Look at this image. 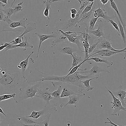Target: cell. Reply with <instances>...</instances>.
<instances>
[{"label": "cell", "instance_id": "obj_1", "mask_svg": "<svg viewBox=\"0 0 126 126\" xmlns=\"http://www.w3.org/2000/svg\"><path fill=\"white\" fill-rule=\"evenodd\" d=\"M34 72L36 73L35 75L38 76L34 79L28 81L30 83H35L39 81H53L61 82L74 85L80 88L81 90H83L84 86L80 81L90 78L88 76L82 75L77 71L75 73L70 75L64 76H58L54 75H49L43 72H41L37 69H35Z\"/></svg>", "mask_w": 126, "mask_h": 126}, {"label": "cell", "instance_id": "obj_2", "mask_svg": "<svg viewBox=\"0 0 126 126\" xmlns=\"http://www.w3.org/2000/svg\"><path fill=\"white\" fill-rule=\"evenodd\" d=\"M26 78L19 72H15L4 69L0 72V84L7 90L16 87L20 88L24 79Z\"/></svg>", "mask_w": 126, "mask_h": 126}, {"label": "cell", "instance_id": "obj_3", "mask_svg": "<svg viewBox=\"0 0 126 126\" xmlns=\"http://www.w3.org/2000/svg\"><path fill=\"white\" fill-rule=\"evenodd\" d=\"M29 82L28 79L26 78L19 88V92L16 94L14 100L16 104L26 100L35 97L39 90V87L42 84V81L35 82V84H31Z\"/></svg>", "mask_w": 126, "mask_h": 126}, {"label": "cell", "instance_id": "obj_4", "mask_svg": "<svg viewBox=\"0 0 126 126\" xmlns=\"http://www.w3.org/2000/svg\"><path fill=\"white\" fill-rule=\"evenodd\" d=\"M56 106L54 105L52 106L50 103H46L44 109L39 111H33L32 112L31 114L29 116H26L28 118H31L34 120H38L42 116L45 115L49 113H55L57 112Z\"/></svg>", "mask_w": 126, "mask_h": 126}, {"label": "cell", "instance_id": "obj_5", "mask_svg": "<svg viewBox=\"0 0 126 126\" xmlns=\"http://www.w3.org/2000/svg\"><path fill=\"white\" fill-rule=\"evenodd\" d=\"M105 87L111 95L113 99V101L111 102V109L113 110V112L111 115L114 116H119L120 114L121 111L122 110L125 111L126 112V108L123 106L121 101L116 97L113 94L112 92L108 89L107 87L105 86Z\"/></svg>", "mask_w": 126, "mask_h": 126}, {"label": "cell", "instance_id": "obj_6", "mask_svg": "<svg viewBox=\"0 0 126 126\" xmlns=\"http://www.w3.org/2000/svg\"><path fill=\"white\" fill-rule=\"evenodd\" d=\"M108 68H106L101 67L98 66V64H95L92 67L90 70H86V69H79V70H81V72H78L79 73H82L86 75L85 76L91 77L94 76L95 77H99V74L101 72L107 73L110 74V71Z\"/></svg>", "mask_w": 126, "mask_h": 126}, {"label": "cell", "instance_id": "obj_7", "mask_svg": "<svg viewBox=\"0 0 126 126\" xmlns=\"http://www.w3.org/2000/svg\"><path fill=\"white\" fill-rule=\"evenodd\" d=\"M37 24L35 22H31L27 24L26 28L24 29V31L17 37L15 38L13 40L11 41V44L13 45H17L23 41V36L28 33L34 31L36 30Z\"/></svg>", "mask_w": 126, "mask_h": 126}, {"label": "cell", "instance_id": "obj_8", "mask_svg": "<svg viewBox=\"0 0 126 126\" xmlns=\"http://www.w3.org/2000/svg\"><path fill=\"white\" fill-rule=\"evenodd\" d=\"M95 52L92 54L90 55L89 58L92 56H100L104 57H110L111 56L117 54H120L121 52H126V47L125 48L122 50L115 49V50H111V49H95Z\"/></svg>", "mask_w": 126, "mask_h": 126}, {"label": "cell", "instance_id": "obj_9", "mask_svg": "<svg viewBox=\"0 0 126 126\" xmlns=\"http://www.w3.org/2000/svg\"><path fill=\"white\" fill-rule=\"evenodd\" d=\"M100 43L97 46L96 49H116L112 47V43L111 41L110 34H109L107 37L104 36L100 38Z\"/></svg>", "mask_w": 126, "mask_h": 126}, {"label": "cell", "instance_id": "obj_10", "mask_svg": "<svg viewBox=\"0 0 126 126\" xmlns=\"http://www.w3.org/2000/svg\"><path fill=\"white\" fill-rule=\"evenodd\" d=\"M59 32H60L58 30H57V31H56V32H52L51 34L50 35L41 34L40 33H37V32H35V34L39 38V46H38V49L37 54V57H36L37 58H38V57H39L40 50L42 43L44 41L47 40H48V39L52 38H56L58 36L59 34Z\"/></svg>", "mask_w": 126, "mask_h": 126}, {"label": "cell", "instance_id": "obj_11", "mask_svg": "<svg viewBox=\"0 0 126 126\" xmlns=\"http://www.w3.org/2000/svg\"><path fill=\"white\" fill-rule=\"evenodd\" d=\"M24 38H25V40L22 41L21 43L19 44H17V45H13V44H9L4 49V51H7L8 50L16 49L17 48L25 49L24 51H26L27 49L28 48H33V47H34V46L32 44L29 43L28 42L27 37L26 36H25Z\"/></svg>", "mask_w": 126, "mask_h": 126}, {"label": "cell", "instance_id": "obj_12", "mask_svg": "<svg viewBox=\"0 0 126 126\" xmlns=\"http://www.w3.org/2000/svg\"><path fill=\"white\" fill-rule=\"evenodd\" d=\"M84 9L80 7L78 10V13L76 14V17L74 19L70 18L67 22L66 25V29L70 27H77L78 24L80 23L81 18V14Z\"/></svg>", "mask_w": 126, "mask_h": 126}, {"label": "cell", "instance_id": "obj_13", "mask_svg": "<svg viewBox=\"0 0 126 126\" xmlns=\"http://www.w3.org/2000/svg\"><path fill=\"white\" fill-rule=\"evenodd\" d=\"M93 17H98L103 18L106 22H109L110 19H112V17L108 16L107 12L104 9H101L100 4H98V7L97 9L93 10Z\"/></svg>", "mask_w": 126, "mask_h": 126}, {"label": "cell", "instance_id": "obj_14", "mask_svg": "<svg viewBox=\"0 0 126 126\" xmlns=\"http://www.w3.org/2000/svg\"><path fill=\"white\" fill-rule=\"evenodd\" d=\"M103 26V21L102 20H100L98 21L97 29L93 31H89V33L93 35L96 38L100 39L104 36Z\"/></svg>", "mask_w": 126, "mask_h": 126}, {"label": "cell", "instance_id": "obj_15", "mask_svg": "<svg viewBox=\"0 0 126 126\" xmlns=\"http://www.w3.org/2000/svg\"><path fill=\"white\" fill-rule=\"evenodd\" d=\"M28 18L27 17H24L21 18L18 21L12 22L9 25H7V26L10 29L8 32L12 31L14 29H16L19 27H22L24 29L26 27V23H27Z\"/></svg>", "mask_w": 126, "mask_h": 126}, {"label": "cell", "instance_id": "obj_16", "mask_svg": "<svg viewBox=\"0 0 126 126\" xmlns=\"http://www.w3.org/2000/svg\"><path fill=\"white\" fill-rule=\"evenodd\" d=\"M47 90V92H44L42 90L39 89L35 97L42 98L46 102V103H49L51 100L55 98L52 95L51 93L49 92L48 90Z\"/></svg>", "mask_w": 126, "mask_h": 126}, {"label": "cell", "instance_id": "obj_17", "mask_svg": "<svg viewBox=\"0 0 126 126\" xmlns=\"http://www.w3.org/2000/svg\"><path fill=\"white\" fill-rule=\"evenodd\" d=\"M113 94L118 98L121 101L122 104L124 107L126 106V92L125 90H124L122 89L121 86H120L118 87V89L116 91L112 92Z\"/></svg>", "mask_w": 126, "mask_h": 126}, {"label": "cell", "instance_id": "obj_18", "mask_svg": "<svg viewBox=\"0 0 126 126\" xmlns=\"http://www.w3.org/2000/svg\"><path fill=\"white\" fill-rule=\"evenodd\" d=\"M63 0H45L44 1L43 3L46 5V8L43 12L44 16L46 17H47L49 20H50L49 15L50 10L51 9V5L55 2Z\"/></svg>", "mask_w": 126, "mask_h": 126}, {"label": "cell", "instance_id": "obj_19", "mask_svg": "<svg viewBox=\"0 0 126 126\" xmlns=\"http://www.w3.org/2000/svg\"><path fill=\"white\" fill-rule=\"evenodd\" d=\"M84 96L82 95L74 94L69 97V100L67 103L65 104L64 106H66L67 105H74L75 108L77 109L78 105L80 103L81 99L83 96Z\"/></svg>", "mask_w": 126, "mask_h": 126}, {"label": "cell", "instance_id": "obj_20", "mask_svg": "<svg viewBox=\"0 0 126 126\" xmlns=\"http://www.w3.org/2000/svg\"><path fill=\"white\" fill-rule=\"evenodd\" d=\"M16 119L21 124L26 125H30L33 124H41V122H38L35 121L34 119L31 118H28L26 117L17 116Z\"/></svg>", "mask_w": 126, "mask_h": 126}, {"label": "cell", "instance_id": "obj_21", "mask_svg": "<svg viewBox=\"0 0 126 126\" xmlns=\"http://www.w3.org/2000/svg\"><path fill=\"white\" fill-rule=\"evenodd\" d=\"M110 1V5L112 8L115 11L117 15L118 16V18L120 19V21L121 22V24L123 25L124 28V31H125V34L126 35V22L124 19L122 17V15L121 14L120 12L118 10V7L116 3H115L114 0H109Z\"/></svg>", "mask_w": 126, "mask_h": 126}, {"label": "cell", "instance_id": "obj_22", "mask_svg": "<svg viewBox=\"0 0 126 126\" xmlns=\"http://www.w3.org/2000/svg\"><path fill=\"white\" fill-rule=\"evenodd\" d=\"M35 53V52L33 51L31 52V54L27 57L26 59L24 60L21 61L20 64L17 65V67L20 70L21 72L22 73H24L25 71L27 69L29 64V61L30 57L32 55Z\"/></svg>", "mask_w": 126, "mask_h": 126}, {"label": "cell", "instance_id": "obj_23", "mask_svg": "<svg viewBox=\"0 0 126 126\" xmlns=\"http://www.w3.org/2000/svg\"><path fill=\"white\" fill-rule=\"evenodd\" d=\"M74 94L82 95L84 96L85 95V94L75 92L73 90L70 89L68 87L63 86V91H62L60 98L67 97H69V96Z\"/></svg>", "mask_w": 126, "mask_h": 126}, {"label": "cell", "instance_id": "obj_24", "mask_svg": "<svg viewBox=\"0 0 126 126\" xmlns=\"http://www.w3.org/2000/svg\"><path fill=\"white\" fill-rule=\"evenodd\" d=\"M90 60L93 61L97 63H105L107 64V68L108 69H109L113 64V63L112 61H109L107 59H102L97 57H94L91 58H89L88 60H87V61Z\"/></svg>", "mask_w": 126, "mask_h": 126}, {"label": "cell", "instance_id": "obj_25", "mask_svg": "<svg viewBox=\"0 0 126 126\" xmlns=\"http://www.w3.org/2000/svg\"><path fill=\"white\" fill-rule=\"evenodd\" d=\"M114 17L117 21L118 24V26H119V29H120V35L121 36V38H122L123 42L124 44H126V34H125L124 28L123 25L121 24L119 18H118V17L117 16V15H115Z\"/></svg>", "mask_w": 126, "mask_h": 126}, {"label": "cell", "instance_id": "obj_26", "mask_svg": "<svg viewBox=\"0 0 126 126\" xmlns=\"http://www.w3.org/2000/svg\"><path fill=\"white\" fill-rule=\"evenodd\" d=\"M72 57L73 60L72 66L70 68L69 70L68 71V73H69L73 67L77 66L78 64H80V63L82 62V57L78 55L75 52H74L73 53V57Z\"/></svg>", "mask_w": 126, "mask_h": 126}, {"label": "cell", "instance_id": "obj_27", "mask_svg": "<svg viewBox=\"0 0 126 126\" xmlns=\"http://www.w3.org/2000/svg\"><path fill=\"white\" fill-rule=\"evenodd\" d=\"M98 78L99 77H95L94 78L90 79H85V80L81 81H80V82L83 84L84 89H86L87 92H89V91L93 90L95 88L94 87H91L90 86V81L92 80H94V79L97 80Z\"/></svg>", "mask_w": 126, "mask_h": 126}, {"label": "cell", "instance_id": "obj_28", "mask_svg": "<svg viewBox=\"0 0 126 126\" xmlns=\"http://www.w3.org/2000/svg\"><path fill=\"white\" fill-rule=\"evenodd\" d=\"M77 51H78L72 47H66L61 49L60 51V53L64 54L70 55L73 57V53L76 52H78Z\"/></svg>", "mask_w": 126, "mask_h": 126}, {"label": "cell", "instance_id": "obj_29", "mask_svg": "<svg viewBox=\"0 0 126 126\" xmlns=\"http://www.w3.org/2000/svg\"><path fill=\"white\" fill-rule=\"evenodd\" d=\"M99 18L98 17H94L93 16V17L91 18L90 20L89 27H88L89 31H93L94 30L95 24L97 21L98 19Z\"/></svg>", "mask_w": 126, "mask_h": 126}, {"label": "cell", "instance_id": "obj_30", "mask_svg": "<svg viewBox=\"0 0 126 126\" xmlns=\"http://www.w3.org/2000/svg\"><path fill=\"white\" fill-rule=\"evenodd\" d=\"M16 95V93H13L10 94H4L0 95V102L9 100L10 98H13L14 99L15 98Z\"/></svg>", "mask_w": 126, "mask_h": 126}, {"label": "cell", "instance_id": "obj_31", "mask_svg": "<svg viewBox=\"0 0 126 126\" xmlns=\"http://www.w3.org/2000/svg\"><path fill=\"white\" fill-rule=\"evenodd\" d=\"M63 90V87L62 85H59L58 86V89L56 91L52 93V95L55 98H60L61 95L62 93Z\"/></svg>", "mask_w": 126, "mask_h": 126}, {"label": "cell", "instance_id": "obj_32", "mask_svg": "<svg viewBox=\"0 0 126 126\" xmlns=\"http://www.w3.org/2000/svg\"><path fill=\"white\" fill-rule=\"evenodd\" d=\"M5 6V4L0 2V21H4L6 18V15L4 9V7Z\"/></svg>", "mask_w": 126, "mask_h": 126}, {"label": "cell", "instance_id": "obj_33", "mask_svg": "<svg viewBox=\"0 0 126 126\" xmlns=\"http://www.w3.org/2000/svg\"><path fill=\"white\" fill-rule=\"evenodd\" d=\"M93 9H92L91 11L87 13H84V14H83L81 15V18L80 20V23L81 21H84V20H88V19H90L92 17V15L93 13Z\"/></svg>", "mask_w": 126, "mask_h": 126}, {"label": "cell", "instance_id": "obj_34", "mask_svg": "<svg viewBox=\"0 0 126 126\" xmlns=\"http://www.w3.org/2000/svg\"><path fill=\"white\" fill-rule=\"evenodd\" d=\"M86 62V61H82L81 63H80V64H78L77 66L74 67H73V68L71 69V70H70L69 73H68V74H67L66 75H72V74H73L74 73H75L76 72L78 71V70H79V68L81 66Z\"/></svg>", "mask_w": 126, "mask_h": 126}, {"label": "cell", "instance_id": "obj_35", "mask_svg": "<svg viewBox=\"0 0 126 126\" xmlns=\"http://www.w3.org/2000/svg\"><path fill=\"white\" fill-rule=\"evenodd\" d=\"M51 114L49 113L46 115V118L43 120L42 122H41V124H43L44 126H49V122L50 121Z\"/></svg>", "mask_w": 126, "mask_h": 126}, {"label": "cell", "instance_id": "obj_36", "mask_svg": "<svg viewBox=\"0 0 126 126\" xmlns=\"http://www.w3.org/2000/svg\"><path fill=\"white\" fill-rule=\"evenodd\" d=\"M109 22H110V23L111 24L112 26H113L114 29L117 31L118 36H120V29H119L118 24L115 23L112 19H110L109 20Z\"/></svg>", "mask_w": 126, "mask_h": 126}, {"label": "cell", "instance_id": "obj_37", "mask_svg": "<svg viewBox=\"0 0 126 126\" xmlns=\"http://www.w3.org/2000/svg\"><path fill=\"white\" fill-rule=\"evenodd\" d=\"M100 42V40L99 39L97 43H95L93 44H92V45H90V46L89 47V49H88L89 54H92L96 49L97 46H98Z\"/></svg>", "mask_w": 126, "mask_h": 126}, {"label": "cell", "instance_id": "obj_38", "mask_svg": "<svg viewBox=\"0 0 126 126\" xmlns=\"http://www.w3.org/2000/svg\"><path fill=\"white\" fill-rule=\"evenodd\" d=\"M94 2H92L89 5H87L86 7L84 8L82 12L81 15L84 13H87L89 12L92 10L93 7V4H94Z\"/></svg>", "mask_w": 126, "mask_h": 126}, {"label": "cell", "instance_id": "obj_39", "mask_svg": "<svg viewBox=\"0 0 126 126\" xmlns=\"http://www.w3.org/2000/svg\"><path fill=\"white\" fill-rule=\"evenodd\" d=\"M23 3L24 1H21V2H20L15 7H14L15 9L16 13H18L23 11V7L22 6V5H23Z\"/></svg>", "mask_w": 126, "mask_h": 126}, {"label": "cell", "instance_id": "obj_40", "mask_svg": "<svg viewBox=\"0 0 126 126\" xmlns=\"http://www.w3.org/2000/svg\"><path fill=\"white\" fill-rule=\"evenodd\" d=\"M10 44H11V42H10L9 43H2L0 46V51L4 50L6 48V47Z\"/></svg>", "mask_w": 126, "mask_h": 126}, {"label": "cell", "instance_id": "obj_41", "mask_svg": "<svg viewBox=\"0 0 126 126\" xmlns=\"http://www.w3.org/2000/svg\"><path fill=\"white\" fill-rule=\"evenodd\" d=\"M107 119L109 121V122H105L104 124H111V126H118V125H117V124H115L114 123L112 122L110 120V119L109 118L107 117Z\"/></svg>", "mask_w": 126, "mask_h": 126}, {"label": "cell", "instance_id": "obj_42", "mask_svg": "<svg viewBox=\"0 0 126 126\" xmlns=\"http://www.w3.org/2000/svg\"><path fill=\"white\" fill-rule=\"evenodd\" d=\"M109 0H100V2L102 4L103 7L105 4L108 3Z\"/></svg>", "mask_w": 126, "mask_h": 126}, {"label": "cell", "instance_id": "obj_43", "mask_svg": "<svg viewBox=\"0 0 126 126\" xmlns=\"http://www.w3.org/2000/svg\"><path fill=\"white\" fill-rule=\"evenodd\" d=\"M70 13H71V14H75L76 15L77 13H78V10H77L76 9L73 8V9H70Z\"/></svg>", "mask_w": 126, "mask_h": 126}, {"label": "cell", "instance_id": "obj_44", "mask_svg": "<svg viewBox=\"0 0 126 126\" xmlns=\"http://www.w3.org/2000/svg\"><path fill=\"white\" fill-rule=\"evenodd\" d=\"M120 55L123 57V59L126 60V52H121L120 53Z\"/></svg>", "mask_w": 126, "mask_h": 126}, {"label": "cell", "instance_id": "obj_45", "mask_svg": "<svg viewBox=\"0 0 126 126\" xmlns=\"http://www.w3.org/2000/svg\"><path fill=\"white\" fill-rule=\"evenodd\" d=\"M80 0L81 1H87V2H88V3H89L90 2L92 3V2H95L96 1H97L98 0Z\"/></svg>", "mask_w": 126, "mask_h": 126}, {"label": "cell", "instance_id": "obj_46", "mask_svg": "<svg viewBox=\"0 0 126 126\" xmlns=\"http://www.w3.org/2000/svg\"><path fill=\"white\" fill-rule=\"evenodd\" d=\"M7 1H8V0H0V2L1 3L5 4H8Z\"/></svg>", "mask_w": 126, "mask_h": 126}, {"label": "cell", "instance_id": "obj_47", "mask_svg": "<svg viewBox=\"0 0 126 126\" xmlns=\"http://www.w3.org/2000/svg\"><path fill=\"white\" fill-rule=\"evenodd\" d=\"M0 113L1 114H2L3 115H4V116H7L6 114L5 113H4V112L3 111V110L2 109H1L0 107Z\"/></svg>", "mask_w": 126, "mask_h": 126}, {"label": "cell", "instance_id": "obj_48", "mask_svg": "<svg viewBox=\"0 0 126 126\" xmlns=\"http://www.w3.org/2000/svg\"><path fill=\"white\" fill-rule=\"evenodd\" d=\"M76 15L75 14H71L70 15V18L71 19H74L76 17Z\"/></svg>", "mask_w": 126, "mask_h": 126}, {"label": "cell", "instance_id": "obj_49", "mask_svg": "<svg viewBox=\"0 0 126 126\" xmlns=\"http://www.w3.org/2000/svg\"><path fill=\"white\" fill-rule=\"evenodd\" d=\"M16 126L15 125H12V124H10V125H7V126ZM23 126V125H22V124H21V126Z\"/></svg>", "mask_w": 126, "mask_h": 126}, {"label": "cell", "instance_id": "obj_50", "mask_svg": "<svg viewBox=\"0 0 126 126\" xmlns=\"http://www.w3.org/2000/svg\"><path fill=\"white\" fill-rule=\"evenodd\" d=\"M78 0V1H79V2L80 6H81V5H82V2H81V1L80 0Z\"/></svg>", "mask_w": 126, "mask_h": 126}, {"label": "cell", "instance_id": "obj_51", "mask_svg": "<svg viewBox=\"0 0 126 126\" xmlns=\"http://www.w3.org/2000/svg\"><path fill=\"white\" fill-rule=\"evenodd\" d=\"M1 123V120L0 118V124Z\"/></svg>", "mask_w": 126, "mask_h": 126}, {"label": "cell", "instance_id": "obj_52", "mask_svg": "<svg viewBox=\"0 0 126 126\" xmlns=\"http://www.w3.org/2000/svg\"><path fill=\"white\" fill-rule=\"evenodd\" d=\"M1 22V21H0V25Z\"/></svg>", "mask_w": 126, "mask_h": 126}, {"label": "cell", "instance_id": "obj_53", "mask_svg": "<svg viewBox=\"0 0 126 126\" xmlns=\"http://www.w3.org/2000/svg\"><path fill=\"white\" fill-rule=\"evenodd\" d=\"M125 91H126V90H125Z\"/></svg>", "mask_w": 126, "mask_h": 126}]
</instances>
